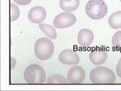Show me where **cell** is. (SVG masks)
Listing matches in <instances>:
<instances>
[{"label": "cell", "instance_id": "cell-1", "mask_svg": "<svg viewBox=\"0 0 121 91\" xmlns=\"http://www.w3.org/2000/svg\"><path fill=\"white\" fill-rule=\"evenodd\" d=\"M34 54L41 61L48 60L52 56L55 51L53 42L48 37H41L34 43Z\"/></svg>", "mask_w": 121, "mask_h": 91}, {"label": "cell", "instance_id": "cell-18", "mask_svg": "<svg viewBox=\"0 0 121 91\" xmlns=\"http://www.w3.org/2000/svg\"><path fill=\"white\" fill-rule=\"evenodd\" d=\"M116 73L119 77L121 78V57L120 58L118 63L117 64V68H116Z\"/></svg>", "mask_w": 121, "mask_h": 91}, {"label": "cell", "instance_id": "cell-5", "mask_svg": "<svg viewBox=\"0 0 121 91\" xmlns=\"http://www.w3.org/2000/svg\"><path fill=\"white\" fill-rule=\"evenodd\" d=\"M77 22V17L71 12H61L58 14L53 20V26L55 28L64 29L72 27Z\"/></svg>", "mask_w": 121, "mask_h": 91}, {"label": "cell", "instance_id": "cell-12", "mask_svg": "<svg viewBox=\"0 0 121 91\" xmlns=\"http://www.w3.org/2000/svg\"><path fill=\"white\" fill-rule=\"evenodd\" d=\"M108 22L111 28L115 30L121 29V11L113 12L109 17Z\"/></svg>", "mask_w": 121, "mask_h": 91}, {"label": "cell", "instance_id": "cell-7", "mask_svg": "<svg viewBox=\"0 0 121 91\" xmlns=\"http://www.w3.org/2000/svg\"><path fill=\"white\" fill-rule=\"evenodd\" d=\"M67 79L68 83H81L86 79V71L81 66L75 65L68 71Z\"/></svg>", "mask_w": 121, "mask_h": 91}, {"label": "cell", "instance_id": "cell-3", "mask_svg": "<svg viewBox=\"0 0 121 91\" xmlns=\"http://www.w3.org/2000/svg\"><path fill=\"white\" fill-rule=\"evenodd\" d=\"M108 5L103 0H89L85 11L87 16L92 20H101L108 14Z\"/></svg>", "mask_w": 121, "mask_h": 91}, {"label": "cell", "instance_id": "cell-13", "mask_svg": "<svg viewBox=\"0 0 121 91\" xmlns=\"http://www.w3.org/2000/svg\"><path fill=\"white\" fill-rule=\"evenodd\" d=\"M39 27L42 30V32H43L45 34V36L52 40H55L57 36H58L57 31L54 26L41 23V24H39Z\"/></svg>", "mask_w": 121, "mask_h": 91}, {"label": "cell", "instance_id": "cell-8", "mask_svg": "<svg viewBox=\"0 0 121 91\" xmlns=\"http://www.w3.org/2000/svg\"><path fill=\"white\" fill-rule=\"evenodd\" d=\"M47 15L46 10L43 6H34L28 12V19L33 24H39L45 19Z\"/></svg>", "mask_w": 121, "mask_h": 91}, {"label": "cell", "instance_id": "cell-11", "mask_svg": "<svg viewBox=\"0 0 121 91\" xmlns=\"http://www.w3.org/2000/svg\"><path fill=\"white\" fill-rule=\"evenodd\" d=\"M59 5L64 11L72 12L78 9L79 0H60Z\"/></svg>", "mask_w": 121, "mask_h": 91}, {"label": "cell", "instance_id": "cell-2", "mask_svg": "<svg viewBox=\"0 0 121 91\" xmlns=\"http://www.w3.org/2000/svg\"><path fill=\"white\" fill-rule=\"evenodd\" d=\"M89 79L93 83H113L116 81V74L107 67L98 66L91 71Z\"/></svg>", "mask_w": 121, "mask_h": 91}, {"label": "cell", "instance_id": "cell-15", "mask_svg": "<svg viewBox=\"0 0 121 91\" xmlns=\"http://www.w3.org/2000/svg\"><path fill=\"white\" fill-rule=\"evenodd\" d=\"M20 9L14 3L10 4V20L11 22L15 21L20 17Z\"/></svg>", "mask_w": 121, "mask_h": 91}, {"label": "cell", "instance_id": "cell-16", "mask_svg": "<svg viewBox=\"0 0 121 91\" xmlns=\"http://www.w3.org/2000/svg\"><path fill=\"white\" fill-rule=\"evenodd\" d=\"M112 45L117 49H121V30L116 32L112 37Z\"/></svg>", "mask_w": 121, "mask_h": 91}, {"label": "cell", "instance_id": "cell-17", "mask_svg": "<svg viewBox=\"0 0 121 91\" xmlns=\"http://www.w3.org/2000/svg\"><path fill=\"white\" fill-rule=\"evenodd\" d=\"M14 2L19 5H27L32 2V0H14Z\"/></svg>", "mask_w": 121, "mask_h": 91}, {"label": "cell", "instance_id": "cell-20", "mask_svg": "<svg viewBox=\"0 0 121 91\" xmlns=\"http://www.w3.org/2000/svg\"><path fill=\"white\" fill-rule=\"evenodd\" d=\"M120 2H121V0H120Z\"/></svg>", "mask_w": 121, "mask_h": 91}, {"label": "cell", "instance_id": "cell-19", "mask_svg": "<svg viewBox=\"0 0 121 91\" xmlns=\"http://www.w3.org/2000/svg\"><path fill=\"white\" fill-rule=\"evenodd\" d=\"M16 64H17V62H16V60H15V59L11 57V64H10V67H11V69H13V68L15 67Z\"/></svg>", "mask_w": 121, "mask_h": 91}, {"label": "cell", "instance_id": "cell-14", "mask_svg": "<svg viewBox=\"0 0 121 91\" xmlns=\"http://www.w3.org/2000/svg\"><path fill=\"white\" fill-rule=\"evenodd\" d=\"M47 83H67V79L60 74H55L49 76L46 80Z\"/></svg>", "mask_w": 121, "mask_h": 91}, {"label": "cell", "instance_id": "cell-9", "mask_svg": "<svg viewBox=\"0 0 121 91\" xmlns=\"http://www.w3.org/2000/svg\"><path fill=\"white\" fill-rule=\"evenodd\" d=\"M94 40V33L89 28H82L78 32L77 42L82 47H89Z\"/></svg>", "mask_w": 121, "mask_h": 91}, {"label": "cell", "instance_id": "cell-4", "mask_svg": "<svg viewBox=\"0 0 121 91\" xmlns=\"http://www.w3.org/2000/svg\"><path fill=\"white\" fill-rule=\"evenodd\" d=\"M24 78L28 83H43L46 80V74L41 65L33 64L26 68L24 72Z\"/></svg>", "mask_w": 121, "mask_h": 91}, {"label": "cell", "instance_id": "cell-10", "mask_svg": "<svg viewBox=\"0 0 121 91\" xmlns=\"http://www.w3.org/2000/svg\"><path fill=\"white\" fill-rule=\"evenodd\" d=\"M90 62L95 65H101L106 62L108 59V53L103 49H95L90 52L89 55Z\"/></svg>", "mask_w": 121, "mask_h": 91}, {"label": "cell", "instance_id": "cell-6", "mask_svg": "<svg viewBox=\"0 0 121 91\" xmlns=\"http://www.w3.org/2000/svg\"><path fill=\"white\" fill-rule=\"evenodd\" d=\"M58 60L60 63L67 65H76L80 62L78 53L70 49H64L60 52L58 55Z\"/></svg>", "mask_w": 121, "mask_h": 91}]
</instances>
